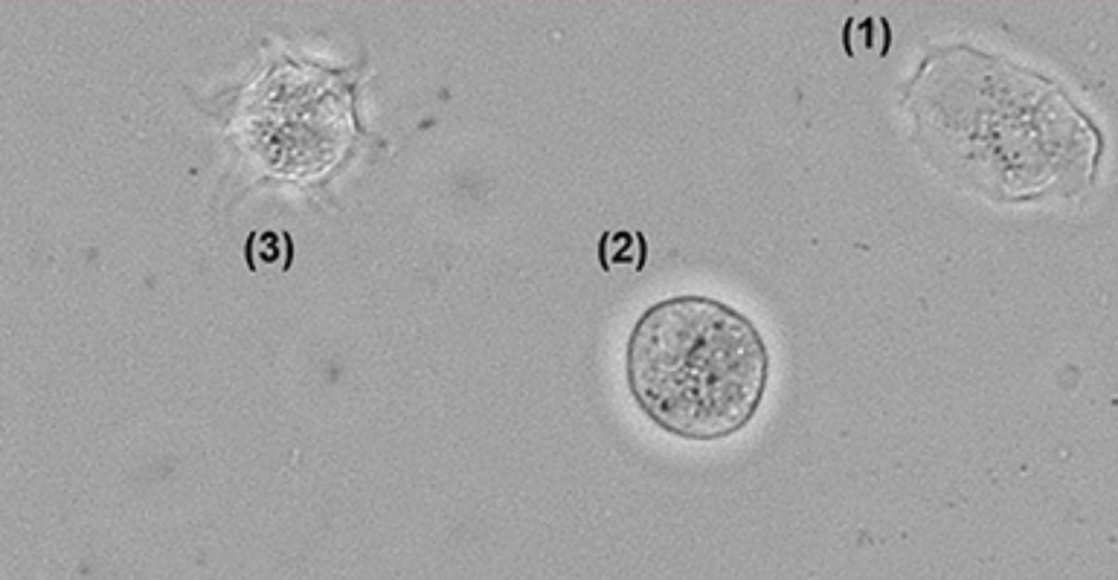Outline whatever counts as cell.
Here are the masks:
<instances>
[{"instance_id":"7a4b0ae2","label":"cell","mask_w":1118,"mask_h":580,"mask_svg":"<svg viewBox=\"0 0 1118 580\" xmlns=\"http://www.w3.org/2000/svg\"><path fill=\"white\" fill-rule=\"evenodd\" d=\"M851 22H853V17L848 19V21L845 24L844 31H843L844 49H845V51H846L848 57H853V51H852V49L849 47V26H851Z\"/></svg>"},{"instance_id":"6da1fadb","label":"cell","mask_w":1118,"mask_h":580,"mask_svg":"<svg viewBox=\"0 0 1118 580\" xmlns=\"http://www.w3.org/2000/svg\"><path fill=\"white\" fill-rule=\"evenodd\" d=\"M628 389L664 433L713 443L744 431L769 386L771 354L756 323L710 295L682 293L649 306L626 347Z\"/></svg>"}]
</instances>
